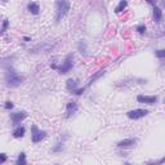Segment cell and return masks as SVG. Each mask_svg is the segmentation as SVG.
Here are the masks:
<instances>
[{
    "label": "cell",
    "mask_w": 165,
    "mask_h": 165,
    "mask_svg": "<svg viewBox=\"0 0 165 165\" xmlns=\"http://www.w3.org/2000/svg\"><path fill=\"white\" fill-rule=\"evenodd\" d=\"M4 68V82L8 88H17L23 82L25 77L22 75H20L14 68L12 67V63L3 64Z\"/></svg>",
    "instance_id": "obj_1"
},
{
    "label": "cell",
    "mask_w": 165,
    "mask_h": 165,
    "mask_svg": "<svg viewBox=\"0 0 165 165\" xmlns=\"http://www.w3.org/2000/svg\"><path fill=\"white\" fill-rule=\"evenodd\" d=\"M68 10H70V3L68 2L62 0V2L56 3V22L59 23L61 20L68 13Z\"/></svg>",
    "instance_id": "obj_2"
},
{
    "label": "cell",
    "mask_w": 165,
    "mask_h": 165,
    "mask_svg": "<svg viewBox=\"0 0 165 165\" xmlns=\"http://www.w3.org/2000/svg\"><path fill=\"white\" fill-rule=\"evenodd\" d=\"M72 67H74V54L70 53V54L66 56V58H64L63 62L61 63V66L58 67V71H59L61 75H64V74H67Z\"/></svg>",
    "instance_id": "obj_3"
},
{
    "label": "cell",
    "mask_w": 165,
    "mask_h": 165,
    "mask_svg": "<svg viewBox=\"0 0 165 165\" xmlns=\"http://www.w3.org/2000/svg\"><path fill=\"white\" fill-rule=\"evenodd\" d=\"M45 137H46V132H45V130L39 129L36 125H31V141H32V143L41 142Z\"/></svg>",
    "instance_id": "obj_4"
},
{
    "label": "cell",
    "mask_w": 165,
    "mask_h": 165,
    "mask_svg": "<svg viewBox=\"0 0 165 165\" xmlns=\"http://www.w3.org/2000/svg\"><path fill=\"white\" fill-rule=\"evenodd\" d=\"M147 115H148V110H145V108H136V110H130L127 112V116L130 120H140Z\"/></svg>",
    "instance_id": "obj_5"
},
{
    "label": "cell",
    "mask_w": 165,
    "mask_h": 165,
    "mask_svg": "<svg viewBox=\"0 0 165 165\" xmlns=\"http://www.w3.org/2000/svg\"><path fill=\"white\" fill-rule=\"evenodd\" d=\"M27 118V112L26 111H17V112H12L9 115V119L12 121V125L18 127V124H21L22 121Z\"/></svg>",
    "instance_id": "obj_6"
},
{
    "label": "cell",
    "mask_w": 165,
    "mask_h": 165,
    "mask_svg": "<svg viewBox=\"0 0 165 165\" xmlns=\"http://www.w3.org/2000/svg\"><path fill=\"white\" fill-rule=\"evenodd\" d=\"M50 49H53V44H50V43H46V41H43L40 44L35 45L34 48L30 49V53H46V52H49Z\"/></svg>",
    "instance_id": "obj_7"
},
{
    "label": "cell",
    "mask_w": 165,
    "mask_h": 165,
    "mask_svg": "<svg viewBox=\"0 0 165 165\" xmlns=\"http://www.w3.org/2000/svg\"><path fill=\"white\" fill-rule=\"evenodd\" d=\"M137 101L140 103H146V105H155L159 101L158 95H145V94H140L137 97Z\"/></svg>",
    "instance_id": "obj_8"
},
{
    "label": "cell",
    "mask_w": 165,
    "mask_h": 165,
    "mask_svg": "<svg viewBox=\"0 0 165 165\" xmlns=\"http://www.w3.org/2000/svg\"><path fill=\"white\" fill-rule=\"evenodd\" d=\"M137 143H138V138H125V140L116 143V147L118 148H130V147L136 146Z\"/></svg>",
    "instance_id": "obj_9"
},
{
    "label": "cell",
    "mask_w": 165,
    "mask_h": 165,
    "mask_svg": "<svg viewBox=\"0 0 165 165\" xmlns=\"http://www.w3.org/2000/svg\"><path fill=\"white\" fill-rule=\"evenodd\" d=\"M77 108H79V106H77V103L75 101L67 102V105H66V118H71L74 114H76Z\"/></svg>",
    "instance_id": "obj_10"
},
{
    "label": "cell",
    "mask_w": 165,
    "mask_h": 165,
    "mask_svg": "<svg viewBox=\"0 0 165 165\" xmlns=\"http://www.w3.org/2000/svg\"><path fill=\"white\" fill-rule=\"evenodd\" d=\"M77 86H79V81H77L76 79H68L66 81V88H67L68 92L75 93L77 90Z\"/></svg>",
    "instance_id": "obj_11"
},
{
    "label": "cell",
    "mask_w": 165,
    "mask_h": 165,
    "mask_svg": "<svg viewBox=\"0 0 165 165\" xmlns=\"http://www.w3.org/2000/svg\"><path fill=\"white\" fill-rule=\"evenodd\" d=\"M152 17H154V21L156 23H160L163 20V9L159 7H154L152 9Z\"/></svg>",
    "instance_id": "obj_12"
},
{
    "label": "cell",
    "mask_w": 165,
    "mask_h": 165,
    "mask_svg": "<svg viewBox=\"0 0 165 165\" xmlns=\"http://www.w3.org/2000/svg\"><path fill=\"white\" fill-rule=\"evenodd\" d=\"M63 150H64V140H62V138H61V140H59L57 143H56L53 147H52L50 151H52L53 154H61Z\"/></svg>",
    "instance_id": "obj_13"
},
{
    "label": "cell",
    "mask_w": 165,
    "mask_h": 165,
    "mask_svg": "<svg viewBox=\"0 0 165 165\" xmlns=\"http://www.w3.org/2000/svg\"><path fill=\"white\" fill-rule=\"evenodd\" d=\"M12 134L14 138H23L25 134H26V128L23 125H18V127H16V129L13 130Z\"/></svg>",
    "instance_id": "obj_14"
},
{
    "label": "cell",
    "mask_w": 165,
    "mask_h": 165,
    "mask_svg": "<svg viewBox=\"0 0 165 165\" xmlns=\"http://www.w3.org/2000/svg\"><path fill=\"white\" fill-rule=\"evenodd\" d=\"M27 10L31 13V14H39V12H40V5H39L38 3H34V2H31V3H28L27 4Z\"/></svg>",
    "instance_id": "obj_15"
},
{
    "label": "cell",
    "mask_w": 165,
    "mask_h": 165,
    "mask_svg": "<svg viewBox=\"0 0 165 165\" xmlns=\"http://www.w3.org/2000/svg\"><path fill=\"white\" fill-rule=\"evenodd\" d=\"M16 165H27V158H26V154L25 152H21L17 158V161Z\"/></svg>",
    "instance_id": "obj_16"
},
{
    "label": "cell",
    "mask_w": 165,
    "mask_h": 165,
    "mask_svg": "<svg viewBox=\"0 0 165 165\" xmlns=\"http://www.w3.org/2000/svg\"><path fill=\"white\" fill-rule=\"evenodd\" d=\"M103 75H105V70H101V71H98V72L95 74L94 76H92V77H90V80L88 81V84H86V86L92 85V84H93V82H94L95 80H97V79H99V77H101V76H103Z\"/></svg>",
    "instance_id": "obj_17"
},
{
    "label": "cell",
    "mask_w": 165,
    "mask_h": 165,
    "mask_svg": "<svg viewBox=\"0 0 165 165\" xmlns=\"http://www.w3.org/2000/svg\"><path fill=\"white\" fill-rule=\"evenodd\" d=\"M127 7H128V2H125V0H121V2L118 4V7L115 8V12H116V13H120V12H123Z\"/></svg>",
    "instance_id": "obj_18"
},
{
    "label": "cell",
    "mask_w": 165,
    "mask_h": 165,
    "mask_svg": "<svg viewBox=\"0 0 165 165\" xmlns=\"http://www.w3.org/2000/svg\"><path fill=\"white\" fill-rule=\"evenodd\" d=\"M77 48H79V52L81 54H86V41L85 40H80Z\"/></svg>",
    "instance_id": "obj_19"
},
{
    "label": "cell",
    "mask_w": 165,
    "mask_h": 165,
    "mask_svg": "<svg viewBox=\"0 0 165 165\" xmlns=\"http://www.w3.org/2000/svg\"><path fill=\"white\" fill-rule=\"evenodd\" d=\"M165 164V156H163L161 159L159 160H152V161H147L145 165H163Z\"/></svg>",
    "instance_id": "obj_20"
},
{
    "label": "cell",
    "mask_w": 165,
    "mask_h": 165,
    "mask_svg": "<svg viewBox=\"0 0 165 165\" xmlns=\"http://www.w3.org/2000/svg\"><path fill=\"white\" fill-rule=\"evenodd\" d=\"M8 26H9V20H8V18L3 20V25H2V28H0V34H2V35H4V34L7 32Z\"/></svg>",
    "instance_id": "obj_21"
},
{
    "label": "cell",
    "mask_w": 165,
    "mask_h": 165,
    "mask_svg": "<svg viewBox=\"0 0 165 165\" xmlns=\"http://www.w3.org/2000/svg\"><path fill=\"white\" fill-rule=\"evenodd\" d=\"M155 56L159 59H165V49H158L155 50Z\"/></svg>",
    "instance_id": "obj_22"
},
{
    "label": "cell",
    "mask_w": 165,
    "mask_h": 165,
    "mask_svg": "<svg viewBox=\"0 0 165 165\" xmlns=\"http://www.w3.org/2000/svg\"><path fill=\"white\" fill-rule=\"evenodd\" d=\"M136 31L138 34H146L147 31V27H146V25L145 23H142V25H138L137 27H136Z\"/></svg>",
    "instance_id": "obj_23"
},
{
    "label": "cell",
    "mask_w": 165,
    "mask_h": 165,
    "mask_svg": "<svg viewBox=\"0 0 165 165\" xmlns=\"http://www.w3.org/2000/svg\"><path fill=\"white\" fill-rule=\"evenodd\" d=\"M13 107H14V103L10 102V101H8V102L4 103V108H5V110H12Z\"/></svg>",
    "instance_id": "obj_24"
},
{
    "label": "cell",
    "mask_w": 165,
    "mask_h": 165,
    "mask_svg": "<svg viewBox=\"0 0 165 165\" xmlns=\"http://www.w3.org/2000/svg\"><path fill=\"white\" fill-rule=\"evenodd\" d=\"M7 159H8V156H7V154H0V164H4V163H5L7 161Z\"/></svg>",
    "instance_id": "obj_25"
},
{
    "label": "cell",
    "mask_w": 165,
    "mask_h": 165,
    "mask_svg": "<svg viewBox=\"0 0 165 165\" xmlns=\"http://www.w3.org/2000/svg\"><path fill=\"white\" fill-rule=\"evenodd\" d=\"M84 90H85V88H80V89H77L74 94H76V95H81L82 93H84Z\"/></svg>",
    "instance_id": "obj_26"
},
{
    "label": "cell",
    "mask_w": 165,
    "mask_h": 165,
    "mask_svg": "<svg viewBox=\"0 0 165 165\" xmlns=\"http://www.w3.org/2000/svg\"><path fill=\"white\" fill-rule=\"evenodd\" d=\"M148 4H150V5L156 7V0H155V2H154V0H148Z\"/></svg>",
    "instance_id": "obj_27"
},
{
    "label": "cell",
    "mask_w": 165,
    "mask_h": 165,
    "mask_svg": "<svg viewBox=\"0 0 165 165\" xmlns=\"http://www.w3.org/2000/svg\"><path fill=\"white\" fill-rule=\"evenodd\" d=\"M23 40H25V41H30L31 39H30V38H23Z\"/></svg>",
    "instance_id": "obj_28"
},
{
    "label": "cell",
    "mask_w": 165,
    "mask_h": 165,
    "mask_svg": "<svg viewBox=\"0 0 165 165\" xmlns=\"http://www.w3.org/2000/svg\"><path fill=\"white\" fill-rule=\"evenodd\" d=\"M161 5L165 8V0H163V2H161Z\"/></svg>",
    "instance_id": "obj_29"
},
{
    "label": "cell",
    "mask_w": 165,
    "mask_h": 165,
    "mask_svg": "<svg viewBox=\"0 0 165 165\" xmlns=\"http://www.w3.org/2000/svg\"><path fill=\"white\" fill-rule=\"evenodd\" d=\"M124 165H132V164L128 163V161H124Z\"/></svg>",
    "instance_id": "obj_30"
},
{
    "label": "cell",
    "mask_w": 165,
    "mask_h": 165,
    "mask_svg": "<svg viewBox=\"0 0 165 165\" xmlns=\"http://www.w3.org/2000/svg\"><path fill=\"white\" fill-rule=\"evenodd\" d=\"M164 103H165V98H164Z\"/></svg>",
    "instance_id": "obj_31"
},
{
    "label": "cell",
    "mask_w": 165,
    "mask_h": 165,
    "mask_svg": "<svg viewBox=\"0 0 165 165\" xmlns=\"http://www.w3.org/2000/svg\"><path fill=\"white\" fill-rule=\"evenodd\" d=\"M57 165H58V164H57Z\"/></svg>",
    "instance_id": "obj_32"
}]
</instances>
